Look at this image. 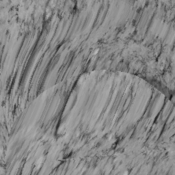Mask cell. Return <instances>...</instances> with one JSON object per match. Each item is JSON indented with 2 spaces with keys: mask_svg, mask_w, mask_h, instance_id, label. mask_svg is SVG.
Listing matches in <instances>:
<instances>
[{
  "mask_svg": "<svg viewBox=\"0 0 175 175\" xmlns=\"http://www.w3.org/2000/svg\"><path fill=\"white\" fill-rule=\"evenodd\" d=\"M124 175H126V174H124Z\"/></svg>",
  "mask_w": 175,
  "mask_h": 175,
  "instance_id": "1",
  "label": "cell"
}]
</instances>
